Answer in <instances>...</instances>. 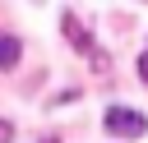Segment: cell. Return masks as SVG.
Masks as SVG:
<instances>
[{"mask_svg": "<svg viewBox=\"0 0 148 143\" xmlns=\"http://www.w3.org/2000/svg\"><path fill=\"white\" fill-rule=\"evenodd\" d=\"M18 37H9V32H0V69H14L18 65Z\"/></svg>", "mask_w": 148, "mask_h": 143, "instance_id": "3", "label": "cell"}, {"mask_svg": "<svg viewBox=\"0 0 148 143\" xmlns=\"http://www.w3.org/2000/svg\"><path fill=\"white\" fill-rule=\"evenodd\" d=\"M139 78H143V83H148V51H143V55H139Z\"/></svg>", "mask_w": 148, "mask_h": 143, "instance_id": "4", "label": "cell"}, {"mask_svg": "<svg viewBox=\"0 0 148 143\" xmlns=\"http://www.w3.org/2000/svg\"><path fill=\"white\" fill-rule=\"evenodd\" d=\"M102 125H106V134H120V138H143L148 134V115L134 111V106H106Z\"/></svg>", "mask_w": 148, "mask_h": 143, "instance_id": "1", "label": "cell"}, {"mask_svg": "<svg viewBox=\"0 0 148 143\" xmlns=\"http://www.w3.org/2000/svg\"><path fill=\"white\" fill-rule=\"evenodd\" d=\"M60 28H65V37H69L79 51H92V42H88V32L79 28V18H74V14H65V18H60Z\"/></svg>", "mask_w": 148, "mask_h": 143, "instance_id": "2", "label": "cell"}]
</instances>
